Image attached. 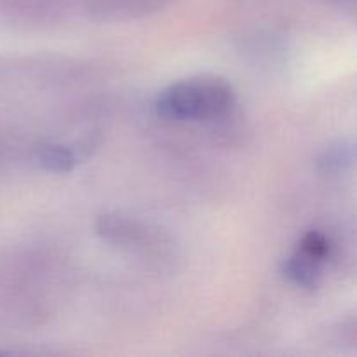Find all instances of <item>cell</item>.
I'll return each mask as SVG.
<instances>
[{"instance_id": "cell-1", "label": "cell", "mask_w": 357, "mask_h": 357, "mask_svg": "<svg viewBox=\"0 0 357 357\" xmlns=\"http://www.w3.org/2000/svg\"><path fill=\"white\" fill-rule=\"evenodd\" d=\"M236 93L225 79L194 77L171 84L157 98L160 117L183 122L216 121L232 112Z\"/></svg>"}, {"instance_id": "cell-2", "label": "cell", "mask_w": 357, "mask_h": 357, "mask_svg": "<svg viewBox=\"0 0 357 357\" xmlns=\"http://www.w3.org/2000/svg\"><path fill=\"white\" fill-rule=\"evenodd\" d=\"M321 271H323V261L316 260L300 248L282 265L284 278L303 289H316L319 286Z\"/></svg>"}, {"instance_id": "cell-3", "label": "cell", "mask_w": 357, "mask_h": 357, "mask_svg": "<svg viewBox=\"0 0 357 357\" xmlns=\"http://www.w3.org/2000/svg\"><path fill=\"white\" fill-rule=\"evenodd\" d=\"M35 160L45 171H51V173H68L79 162V157H77L75 150L70 149V146L51 143V145L38 146L37 152H35Z\"/></svg>"}, {"instance_id": "cell-4", "label": "cell", "mask_w": 357, "mask_h": 357, "mask_svg": "<svg viewBox=\"0 0 357 357\" xmlns=\"http://www.w3.org/2000/svg\"><path fill=\"white\" fill-rule=\"evenodd\" d=\"M300 250L305 251L307 255H310V257H314L316 260L324 264L331 255V243L324 234L312 230V232H307L302 237V241H300Z\"/></svg>"}]
</instances>
